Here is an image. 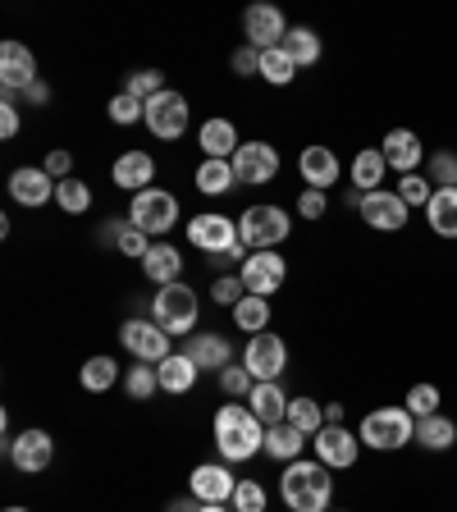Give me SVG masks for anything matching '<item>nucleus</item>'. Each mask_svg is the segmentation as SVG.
I'll use <instances>...</instances> for the list:
<instances>
[{
	"label": "nucleus",
	"mask_w": 457,
	"mask_h": 512,
	"mask_svg": "<svg viewBox=\"0 0 457 512\" xmlns=\"http://www.w3.org/2000/svg\"><path fill=\"white\" fill-rule=\"evenodd\" d=\"M215 448H220L224 462H247L256 453H266V426L256 421L252 407L224 403L215 412Z\"/></svg>",
	"instance_id": "1"
},
{
	"label": "nucleus",
	"mask_w": 457,
	"mask_h": 512,
	"mask_svg": "<svg viewBox=\"0 0 457 512\" xmlns=\"http://www.w3.org/2000/svg\"><path fill=\"white\" fill-rule=\"evenodd\" d=\"M279 494H284V508L293 512H330L334 499V476L325 462H288L284 476H279Z\"/></svg>",
	"instance_id": "2"
},
{
	"label": "nucleus",
	"mask_w": 457,
	"mask_h": 512,
	"mask_svg": "<svg viewBox=\"0 0 457 512\" xmlns=\"http://www.w3.org/2000/svg\"><path fill=\"white\" fill-rule=\"evenodd\" d=\"M357 439H362V448H375V453H398V448L416 444V416L407 407H375V412L362 416Z\"/></svg>",
	"instance_id": "3"
},
{
	"label": "nucleus",
	"mask_w": 457,
	"mask_h": 512,
	"mask_svg": "<svg viewBox=\"0 0 457 512\" xmlns=\"http://www.w3.org/2000/svg\"><path fill=\"white\" fill-rule=\"evenodd\" d=\"M293 234V220H288L279 206H247V215L238 220V243L252 247V252H275L284 238Z\"/></svg>",
	"instance_id": "4"
},
{
	"label": "nucleus",
	"mask_w": 457,
	"mask_h": 512,
	"mask_svg": "<svg viewBox=\"0 0 457 512\" xmlns=\"http://www.w3.org/2000/svg\"><path fill=\"white\" fill-rule=\"evenodd\" d=\"M197 293H192L188 284H165L156 293V298H151V320H156L160 330L165 334H192L197 330Z\"/></svg>",
	"instance_id": "5"
},
{
	"label": "nucleus",
	"mask_w": 457,
	"mask_h": 512,
	"mask_svg": "<svg viewBox=\"0 0 457 512\" xmlns=\"http://www.w3.org/2000/svg\"><path fill=\"white\" fill-rule=\"evenodd\" d=\"M174 220H179V197L165 188H147L133 197V206H128V224L133 229H142L147 238H160V234H170Z\"/></svg>",
	"instance_id": "6"
},
{
	"label": "nucleus",
	"mask_w": 457,
	"mask_h": 512,
	"mask_svg": "<svg viewBox=\"0 0 457 512\" xmlns=\"http://www.w3.org/2000/svg\"><path fill=\"white\" fill-rule=\"evenodd\" d=\"M243 366L247 375H252L256 384H266V380H279V375L288 371V343L279 339V334L261 330L247 339V352H243Z\"/></svg>",
	"instance_id": "7"
},
{
	"label": "nucleus",
	"mask_w": 457,
	"mask_h": 512,
	"mask_svg": "<svg viewBox=\"0 0 457 512\" xmlns=\"http://www.w3.org/2000/svg\"><path fill=\"white\" fill-rule=\"evenodd\" d=\"M188 119H192L188 96H183V92H170V87H165L160 96H151V101H147V119H142V124H147L156 138L174 142V138H183Z\"/></svg>",
	"instance_id": "8"
},
{
	"label": "nucleus",
	"mask_w": 457,
	"mask_h": 512,
	"mask_svg": "<svg viewBox=\"0 0 457 512\" xmlns=\"http://www.w3.org/2000/svg\"><path fill=\"white\" fill-rule=\"evenodd\" d=\"M357 215H362L371 229H380V234H398L407 224V215H412V206H407L394 188H375V192H362Z\"/></svg>",
	"instance_id": "9"
},
{
	"label": "nucleus",
	"mask_w": 457,
	"mask_h": 512,
	"mask_svg": "<svg viewBox=\"0 0 457 512\" xmlns=\"http://www.w3.org/2000/svg\"><path fill=\"white\" fill-rule=\"evenodd\" d=\"M234 174L247 188H266L279 174V151L270 147V142H243V147L234 151Z\"/></svg>",
	"instance_id": "10"
},
{
	"label": "nucleus",
	"mask_w": 457,
	"mask_h": 512,
	"mask_svg": "<svg viewBox=\"0 0 457 512\" xmlns=\"http://www.w3.org/2000/svg\"><path fill=\"white\" fill-rule=\"evenodd\" d=\"M243 284H247V293L252 298H270V293H279L284 288V279H288V261L284 256H275V252H252L243 261Z\"/></svg>",
	"instance_id": "11"
},
{
	"label": "nucleus",
	"mask_w": 457,
	"mask_h": 512,
	"mask_svg": "<svg viewBox=\"0 0 457 512\" xmlns=\"http://www.w3.org/2000/svg\"><path fill=\"white\" fill-rule=\"evenodd\" d=\"M243 32H247V46H256V51H275V46H284L288 23H284V14H279L275 5L261 0V5H247Z\"/></svg>",
	"instance_id": "12"
},
{
	"label": "nucleus",
	"mask_w": 457,
	"mask_h": 512,
	"mask_svg": "<svg viewBox=\"0 0 457 512\" xmlns=\"http://www.w3.org/2000/svg\"><path fill=\"white\" fill-rule=\"evenodd\" d=\"M119 339H124V348L133 352L138 362L160 366L165 357H170V334L160 330L156 320H128L124 330H119Z\"/></svg>",
	"instance_id": "13"
},
{
	"label": "nucleus",
	"mask_w": 457,
	"mask_h": 512,
	"mask_svg": "<svg viewBox=\"0 0 457 512\" xmlns=\"http://www.w3.org/2000/svg\"><path fill=\"white\" fill-rule=\"evenodd\" d=\"M188 243L202 247L215 261L220 252H229L238 243V220H229V215H197V220H188Z\"/></svg>",
	"instance_id": "14"
},
{
	"label": "nucleus",
	"mask_w": 457,
	"mask_h": 512,
	"mask_svg": "<svg viewBox=\"0 0 457 512\" xmlns=\"http://www.w3.org/2000/svg\"><path fill=\"white\" fill-rule=\"evenodd\" d=\"M311 444H316V462H325L330 471H348L352 462H357L362 439L352 435V430H343V426H320L316 435H311Z\"/></svg>",
	"instance_id": "15"
},
{
	"label": "nucleus",
	"mask_w": 457,
	"mask_h": 512,
	"mask_svg": "<svg viewBox=\"0 0 457 512\" xmlns=\"http://www.w3.org/2000/svg\"><path fill=\"white\" fill-rule=\"evenodd\" d=\"M32 83H42L32 51L23 42H0V87L5 92H28Z\"/></svg>",
	"instance_id": "16"
},
{
	"label": "nucleus",
	"mask_w": 457,
	"mask_h": 512,
	"mask_svg": "<svg viewBox=\"0 0 457 512\" xmlns=\"http://www.w3.org/2000/svg\"><path fill=\"white\" fill-rule=\"evenodd\" d=\"M10 462L23 471V476L46 471L55 462V439L46 435V430H23V435L10 439Z\"/></svg>",
	"instance_id": "17"
},
{
	"label": "nucleus",
	"mask_w": 457,
	"mask_h": 512,
	"mask_svg": "<svg viewBox=\"0 0 457 512\" xmlns=\"http://www.w3.org/2000/svg\"><path fill=\"white\" fill-rule=\"evenodd\" d=\"M192 485V499L197 503H229L238 490V480L229 476V467H220V462H202V467L188 476Z\"/></svg>",
	"instance_id": "18"
},
{
	"label": "nucleus",
	"mask_w": 457,
	"mask_h": 512,
	"mask_svg": "<svg viewBox=\"0 0 457 512\" xmlns=\"http://www.w3.org/2000/svg\"><path fill=\"white\" fill-rule=\"evenodd\" d=\"M380 151L398 174H416V165L426 160V147H421V138H416L412 128H389L384 142H380Z\"/></svg>",
	"instance_id": "19"
},
{
	"label": "nucleus",
	"mask_w": 457,
	"mask_h": 512,
	"mask_svg": "<svg viewBox=\"0 0 457 512\" xmlns=\"http://www.w3.org/2000/svg\"><path fill=\"white\" fill-rule=\"evenodd\" d=\"M55 188H60V183H55L46 170H32V165H23V170L10 174V197L19 206H46V202H55Z\"/></svg>",
	"instance_id": "20"
},
{
	"label": "nucleus",
	"mask_w": 457,
	"mask_h": 512,
	"mask_svg": "<svg viewBox=\"0 0 457 512\" xmlns=\"http://www.w3.org/2000/svg\"><path fill=\"white\" fill-rule=\"evenodd\" d=\"M288 403H293V398L284 394V384H279V380L252 384V394H247V407L256 412V421H261V426H284V421H288Z\"/></svg>",
	"instance_id": "21"
},
{
	"label": "nucleus",
	"mask_w": 457,
	"mask_h": 512,
	"mask_svg": "<svg viewBox=\"0 0 457 512\" xmlns=\"http://www.w3.org/2000/svg\"><path fill=\"white\" fill-rule=\"evenodd\" d=\"M298 170H302V179H307V188H334V183H339V174H343V165H339V156H334L330 147H307L298 156Z\"/></svg>",
	"instance_id": "22"
},
{
	"label": "nucleus",
	"mask_w": 457,
	"mask_h": 512,
	"mask_svg": "<svg viewBox=\"0 0 457 512\" xmlns=\"http://www.w3.org/2000/svg\"><path fill=\"white\" fill-rule=\"evenodd\" d=\"M115 183L124 192H133V197H138V192H147L151 188V179H156V160L147 156V151H124V156L115 160Z\"/></svg>",
	"instance_id": "23"
},
{
	"label": "nucleus",
	"mask_w": 457,
	"mask_h": 512,
	"mask_svg": "<svg viewBox=\"0 0 457 512\" xmlns=\"http://www.w3.org/2000/svg\"><path fill=\"white\" fill-rule=\"evenodd\" d=\"M183 352L197 362V371H224V366L234 362V348H229V339H220V334H192Z\"/></svg>",
	"instance_id": "24"
},
{
	"label": "nucleus",
	"mask_w": 457,
	"mask_h": 512,
	"mask_svg": "<svg viewBox=\"0 0 457 512\" xmlns=\"http://www.w3.org/2000/svg\"><path fill=\"white\" fill-rule=\"evenodd\" d=\"M197 142H202L206 160H234V151L243 147V142H238V128L229 124V119H206Z\"/></svg>",
	"instance_id": "25"
},
{
	"label": "nucleus",
	"mask_w": 457,
	"mask_h": 512,
	"mask_svg": "<svg viewBox=\"0 0 457 512\" xmlns=\"http://www.w3.org/2000/svg\"><path fill=\"white\" fill-rule=\"evenodd\" d=\"M156 375H160V389H165V394H188L202 371H197V362H192L188 352H170V357L156 366Z\"/></svg>",
	"instance_id": "26"
},
{
	"label": "nucleus",
	"mask_w": 457,
	"mask_h": 512,
	"mask_svg": "<svg viewBox=\"0 0 457 512\" xmlns=\"http://www.w3.org/2000/svg\"><path fill=\"white\" fill-rule=\"evenodd\" d=\"M179 270H183V256H179V247H170V243H156L147 252V261H142V275L151 279V284H179Z\"/></svg>",
	"instance_id": "27"
},
{
	"label": "nucleus",
	"mask_w": 457,
	"mask_h": 512,
	"mask_svg": "<svg viewBox=\"0 0 457 512\" xmlns=\"http://www.w3.org/2000/svg\"><path fill=\"white\" fill-rule=\"evenodd\" d=\"M426 220L439 238H457V188H435L426 202Z\"/></svg>",
	"instance_id": "28"
},
{
	"label": "nucleus",
	"mask_w": 457,
	"mask_h": 512,
	"mask_svg": "<svg viewBox=\"0 0 457 512\" xmlns=\"http://www.w3.org/2000/svg\"><path fill=\"white\" fill-rule=\"evenodd\" d=\"M416 444L426 448V453H448V448L457 444V426L444 412H435V416H426V421H416Z\"/></svg>",
	"instance_id": "29"
},
{
	"label": "nucleus",
	"mask_w": 457,
	"mask_h": 512,
	"mask_svg": "<svg viewBox=\"0 0 457 512\" xmlns=\"http://www.w3.org/2000/svg\"><path fill=\"white\" fill-rule=\"evenodd\" d=\"M384 170H389V160H384L380 147H366L352 156V183H357V192H375L384 183Z\"/></svg>",
	"instance_id": "30"
},
{
	"label": "nucleus",
	"mask_w": 457,
	"mask_h": 512,
	"mask_svg": "<svg viewBox=\"0 0 457 512\" xmlns=\"http://www.w3.org/2000/svg\"><path fill=\"white\" fill-rule=\"evenodd\" d=\"M311 435H302L298 426H266V458H275V462H298V453H302V444H307Z\"/></svg>",
	"instance_id": "31"
},
{
	"label": "nucleus",
	"mask_w": 457,
	"mask_h": 512,
	"mask_svg": "<svg viewBox=\"0 0 457 512\" xmlns=\"http://www.w3.org/2000/svg\"><path fill=\"white\" fill-rule=\"evenodd\" d=\"M234 183H238L234 160H206L202 170H197V188H202L206 197H224Z\"/></svg>",
	"instance_id": "32"
},
{
	"label": "nucleus",
	"mask_w": 457,
	"mask_h": 512,
	"mask_svg": "<svg viewBox=\"0 0 457 512\" xmlns=\"http://www.w3.org/2000/svg\"><path fill=\"white\" fill-rule=\"evenodd\" d=\"M284 55L298 64V69H307V64H320V37L311 28H288Z\"/></svg>",
	"instance_id": "33"
},
{
	"label": "nucleus",
	"mask_w": 457,
	"mask_h": 512,
	"mask_svg": "<svg viewBox=\"0 0 457 512\" xmlns=\"http://www.w3.org/2000/svg\"><path fill=\"white\" fill-rule=\"evenodd\" d=\"M234 325H238V330L261 334L270 325V298H252V293H247V298L234 307Z\"/></svg>",
	"instance_id": "34"
},
{
	"label": "nucleus",
	"mask_w": 457,
	"mask_h": 512,
	"mask_svg": "<svg viewBox=\"0 0 457 512\" xmlns=\"http://www.w3.org/2000/svg\"><path fill=\"white\" fill-rule=\"evenodd\" d=\"M261 78L275 87H288L293 78H298V64L284 55V46H275V51H261Z\"/></svg>",
	"instance_id": "35"
},
{
	"label": "nucleus",
	"mask_w": 457,
	"mask_h": 512,
	"mask_svg": "<svg viewBox=\"0 0 457 512\" xmlns=\"http://www.w3.org/2000/svg\"><path fill=\"white\" fill-rule=\"evenodd\" d=\"M119 380V366L110 362V357H92V362H83V389L87 394H106V389H115Z\"/></svg>",
	"instance_id": "36"
},
{
	"label": "nucleus",
	"mask_w": 457,
	"mask_h": 512,
	"mask_svg": "<svg viewBox=\"0 0 457 512\" xmlns=\"http://www.w3.org/2000/svg\"><path fill=\"white\" fill-rule=\"evenodd\" d=\"M288 426H298L302 435H316V430L325 426V407H320L316 398H293V403H288Z\"/></svg>",
	"instance_id": "37"
},
{
	"label": "nucleus",
	"mask_w": 457,
	"mask_h": 512,
	"mask_svg": "<svg viewBox=\"0 0 457 512\" xmlns=\"http://www.w3.org/2000/svg\"><path fill=\"white\" fill-rule=\"evenodd\" d=\"M55 202H60V211L83 215L87 206H92V188H87L83 179H64L60 188H55Z\"/></svg>",
	"instance_id": "38"
},
{
	"label": "nucleus",
	"mask_w": 457,
	"mask_h": 512,
	"mask_svg": "<svg viewBox=\"0 0 457 512\" xmlns=\"http://www.w3.org/2000/svg\"><path fill=\"white\" fill-rule=\"evenodd\" d=\"M403 407L416 416V421H426V416L439 412V389H435V384H412V389H407V398H403Z\"/></svg>",
	"instance_id": "39"
},
{
	"label": "nucleus",
	"mask_w": 457,
	"mask_h": 512,
	"mask_svg": "<svg viewBox=\"0 0 457 512\" xmlns=\"http://www.w3.org/2000/svg\"><path fill=\"white\" fill-rule=\"evenodd\" d=\"M124 389H128V398H151L160 389V375H156V366H128V375H124Z\"/></svg>",
	"instance_id": "40"
},
{
	"label": "nucleus",
	"mask_w": 457,
	"mask_h": 512,
	"mask_svg": "<svg viewBox=\"0 0 457 512\" xmlns=\"http://www.w3.org/2000/svg\"><path fill=\"white\" fill-rule=\"evenodd\" d=\"M124 92L138 96V101H151V96L165 92V74H160V69H138V74H128Z\"/></svg>",
	"instance_id": "41"
},
{
	"label": "nucleus",
	"mask_w": 457,
	"mask_h": 512,
	"mask_svg": "<svg viewBox=\"0 0 457 512\" xmlns=\"http://www.w3.org/2000/svg\"><path fill=\"white\" fill-rule=\"evenodd\" d=\"M394 192H398V197H403L407 206H426L430 197H435V188H430V179H421V174H403Z\"/></svg>",
	"instance_id": "42"
},
{
	"label": "nucleus",
	"mask_w": 457,
	"mask_h": 512,
	"mask_svg": "<svg viewBox=\"0 0 457 512\" xmlns=\"http://www.w3.org/2000/svg\"><path fill=\"white\" fill-rule=\"evenodd\" d=\"M110 119H115V124H138V119H147V101L119 92L115 101H110Z\"/></svg>",
	"instance_id": "43"
},
{
	"label": "nucleus",
	"mask_w": 457,
	"mask_h": 512,
	"mask_svg": "<svg viewBox=\"0 0 457 512\" xmlns=\"http://www.w3.org/2000/svg\"><path fill=\"white\" fill-rule=\"evenodd\" d=\"M211 298L220 302V307H238V302L247 298L243 275H220V279H215V288H211Z\"/></svg>",
	"instance_id": "44"
},
{
	"label": "nucleus",
	"mask_w": 457,
	"mask_h": 512,
	"mask_svg": "<svg viewBox=\"0 0 457 512\" xmlns=\"http://www.w3.org/2000/svg\"><path fill=\"white\" fill-rule=\"evenodd\" d=\"M234 512H266V490L256 480H238L234 490Z\"/></svg>",
	"instance_id": "45"
},
{
	"label": "nucleus",
	"mask_w": 457,
	"mask_h": 512,
	"mask_svg": "<svg viewBox=\"0 0 457 512\" xmlns=\"http://www.w3.org/2000/svg\"><path fill=\"white\" fill-rule=\"evenodd\" d=\"M430 179H435V188H453V179H457L453 151H435V156H430Z\"/></svg>",
	"instance_id": "46"
},
{
	"label": "nucleus",
	"mask_w": 457,
	"mask_h": 512,
	"mask_svg": "<svg viewBox=\"0 0 457 512\" xmlns=\"http://www.w3.org/2000/svg\"><path fill=\"white\" fill-rule=\"evenodd\" d=\"M252 375H247V366H224V371H220V389H224V394H229V398H238V394H252Z\"/></svg>",
	"instance_id": "47"
},
{
	"label": "nucleus",
	"mask_w": 457,
	"mask_h": 512,
	"mask_svg": "<svg viewBox=\"0 0 457 512\" xmlns=\"http://www.w3.org/2000/svg\"><path fill=\"white\" fill-rule=\"evenodd\" d=\"M151 238L142 234V229H133V224H124V234H119V252L124 256H138V261H147V252H151Z\"/></svg>",
	"instance_id": "48"
},
{
	"label": "nucleus",
	"mask_w": 457,
	"mask_h": 512,
	"mask_svg": "<svg viewBox=\"0 0 457 512\" xmlns=\"http://www.w3.org/2000/svg\"><path fill=\"white\" fill-rule=\"evenodd\" d=\"M325 211H330V197H325L320 188H307L298 197V215H302V220H325Z\"/></svg>",
	"instance_id": "49"
},
{
	"label": "nucleus",
	"mask_w": 457,
	"mask_h": 512,
	"mask_svg": "<svg viewBox=\"0 0 457 512\" xmlns=\"http://www.w3.org/2000/svg\"><path fill=\"white\" fill-rule=\"evenodd\" d=\"M46 174H51L55 183H64V179H74V156H69V151H51V156H46V165H42Z\"/></svg>",
	"instance_id": "50"
},
{
	"label": "nucleus",
	"mask_w": 457,
	"mask_h": 512,
	"mask_svg": "<svg viewBox=\"0 0 457 512\" xmlns=\"http://www.w3.org/2000/svg\"><path fill=\"white\" fill-rule=\"evenodd\" d=\"M234 74H261V51L256 46H238L234 51Z\"/></svg>",
	"instance_id": "51"
},
{
	"label": "nucleus",
	"mask_w": 457,
	"mask_h": 512,
	"mask_svg": "<svg viewBox=\"0 0 457 512\" xmlns=\"http://www.w3.org/2000/svg\"><path fill=\"white\" fill-rule=\"evenodd\" d=\"M14 133H19V110H14L10 101H5V106H0V138L10 142Z\"/></svg>",
	"instance_id": "52"
},
{
	"label": "nucleus",
	"mask_w": 457,
	"mask_h": 512,
	"mask_svg": "<svg viewBox=\"0 0 457 512\" xmlns=\"http://www.w3.org/2000/svg\"><path fill=\"white\" fill-rule=\"evenodd\" d=\"M243 261H247V247H243V243H234L229 252L215 256V266H243Z\"/></svg>",
	"instance_id": "53"
},
{
	"label": "nucleus",
	"mask_w": 457,
	"mask_h": 512,
	"mask_svg": "<svg viewBox=\"0 0 457 512\" xmlns=\"http://www.w3.org/2000/svg\"><path fill=\"white\" fill-rule=\"evenodd\" d=\"M124 224H128V220H106V224H101V243L119 247V234H124Z\"/></svg>",
	"instance_id": "54"
},
{
	"label": "nucleus",
	"mask_w": 457,
	"mask_h": 512,
	"mask_svg": "<svg viewBox=\"0 0 457 512\" xmlns=\"http://www.w3.org/2000/svg\"><path fill=\"white\" fill-rule=\"evenodd\" d=\"M28 101H32V106H46V101H51V87H46V83H32L28 87Z\"/></svg>",
	"instance_id": "55"
},
{
	"label": "nucleus",
	"mask_w": 457,
	"mask_h": 512,
	"mask_svg": "<svg viewBox=\"0 0 457 512\" xmlns=\"http://www.w3.org/2000/svg\"><path fill=\"white\" fill-rule=\"evenodd\" d=\"M325 426H343V403H325Z\"/></svg>",
	"instance_id": "56"
},
{
	"label": "nucleus",
	"mask_w": 457,
	"mask_h": 512,
	"mask_svg": "<svg viewBox=\"0 0 457 512\" xmlns=\"http://www.w3.org/2000/svg\"><path fill=\"white\" fill-rule=\"evenodd\" d=\"M197 508H202V503H197V499H174L165 512H197Z\"/></svg>",
	"instance_id": "57"
},
{
	"label": "nucleus",
	"mask_w": 457,
	"mask_h": 512,
	"mask_svg": "<svg viewBox=\"0 0 457 512\" xmlns=\"http://www.w3.org/2000/svg\"><path fill=\"white\" fill-rule=\"evenodd\" d=\"M197 512H234V508H224V503H202Z\"/></svg>",
	"instance_id": "58"
},
{
	"label": "nucleus",
	"mask_w": 457,
	"mask_h": 512,
	"mask_svg": "<svg viewBox=\"0 0 457 512\" xmlns=\"http://www.w3.org/2000/svg\"><path fill=\"white\" fill-rule=\"evenodd\" d=\"M5 512H28V508H5Z\"/></svg>",
	"instance_id": "59"
},
{
	"label": "nucleus",
	"mask_w": 457,
	"mask_h": 512,
	"mask_svg": "<svg viewBox=\"0 0 457 512\" xmlns=\"http://www.w3.org/2000/svg\"><path fill=\"white\" fill-rule=\"evenodd\" d=\"M453 188H457V179H453Z\"/></svg>",
	"instance_id": "60"
},
{
	"label": "nucleus",
	"mask_w": 457,
	"mask_h": 512,
	"mask_svg": "<svg viewBox=\"0 0 457 512\" xmlns=\"http://www.w3.org/2000/svg\"><path fill=\"white\" fill-rule=\"evenodd\" d=\"M288 512H293V508H288Z\"/></svg>",
	"instance_id": "61"
}]
</instances>
